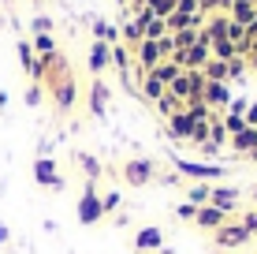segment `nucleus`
Instances as JSON below:
<instances>
[{
	"mask_svg": "<svg viewBox=\"0 0 257 254\" xmlns=\"http://www.w3.org/2000/svg\"><path fill=\"white\" fill-rule=\"evenodd\" d=\"M175 172L190 183H224V168L212 161H190V157H172Z\"/></svg>",
	"mask_w": 257,
	"mask_h": 254,
	"instance_id": "f257e3e1",
	"label": "nucleus"
},
{
	"mask_svg": "<svg viewBox=\"0 0 257 254\" xmlns=\"http://www.w3.org/2000/svg\"><path fill=\"white\" fill-rule=\"evenodd\" d=\"M75 217L82 228H93V224L104 221V209H101V191H97V183H86L82 180V198H78L75 206Z\"/></svg>",
	"mask_w": 257,
	"mask_h": 254,
	"instance_id": "f03ea898",
	"label": "nucleus"
},
{
	"mask_svg": "<svg viewBox=\"0 0 257 254\" xmlns=\"http://www.w3.org/2000/svg\"><path fill=\"white\" fill-rule=\"evenodd\" d=\"M212 239H216L220 250H238V247H246V243L253 239V232L246 228L242 221H227L220 232H212Z\"/></svg>",
	"mask_w": 257,
	"mask_h": 254,
	"instance_id": "7ed1b4c3",
	"label": "nucleus"
},
{
	"mask_svg": "<svg viewBox=\"0 0 257 254\" xmlns=\"http://www.w3.org/2000/svg\"><path fill=\"white\" fill-rule=\"evenodd\" d=\"M119 172H123V180H127L131 187H149V183L157 180V164L149 161V157H131Z\"/></svg>",
	"mask_w": 257,
	"mask_h": 254,
	"instance_id": "20e7f679",
	"label": "nucleus"
},
{
	"mask_svg": "<svg viewBox=\"0 0 257 254\" xmlns=\"http://www.w3.org/2000/svg\"><path fill=\"white\" fill-rule=\"evenodd\" d=\"M34 183H38V187H49V191L67 187L64 176L56 172V157H34Z\"/></svg>",
	"mask_w": 257,
	"mask_h": 254,
	"instance_id": "39448f33",
	"label": "nucleus"
},
{
	"mask_svg": "<svg viewBox=\"0 0 257 254\" xmlns=\"http://www.w3.org/2000/svg\"><path fill=\"white\" fill-rule=\"evenodd\" d=\"M209 206H216L220 213H227V217H235L238 213V187L231 183H212V195H209Z\"/></svg>",
	"mask_w": 257,
	"mask_h": 254,
	"instance_id": "423d86ee",
	"label": "nucleus"
},
{
	"mask_svg": "<svg viewBox=\"0 0 257 254\" xmlns=\"http://www.w3.org/2000/svg\"><path fill=\"white\" fill-rule=\"evenodd\" d=\"M201 101H205L209 109H227V105H231V90H227V82H212V78H205Z\"/></svg>",
	"mask_w": 257,
	"mask_h": 254,
	"instance_id": "0eeeda50",
	"label": "nucleus"
},
{
	"mask_svg": "<svg viewBox=\"0 0 257 254\" xmlns=\"http://www.w3.org/2000/svg\"><path fill=\"white\" fill-rule=\"evenodd\" d=\"M231 221L227 213H220L216 206H201L198 209V217H194V228H205V232H220L224 224Z\"/></svg>",
	"mask_w": 257,
	"mask_h": 254,
	"instance_id": "6e6552de",
	"label": "nucleus"
},
{
	"mask_svg": "<svg viewBox=\"0 0 257 254\" xmlns=\"http://www.w3.org/2000/svg\"><path fill=\"white\" fill-rule=\"evenodd\" d=\"M52 101H56V109H71L75 105V78L71 75L52 78Z\"/></svg>",
	"mask_w": 257,
	"mask_h": 254,
	"instance_id": "1a4fd4ad",
	"label": "nucleus"
},
{
	"mask_svg": "<svg viewBox=\"0 0 257 254\" xmlns=\"http://www.w3.org/2000/svg\"><path fill=\"white\" fill-rule=\"evenodd\" d=\"M227 142H231V153H235V157H250V153L257 150V127H242L238 135L227 138Z\"/></svg>",
	"mask_w": 257,
	"mask_h": 254,
	"instance_id": "9d476101",
	"label": "nucleus"
},
{
	"mask_svg": "<svg viewBox=\"0 0 257 254\" xmlns=\"http://www.w3.org/2000/svg\"><path fill=\"white\" fill-rule=\"evenodd\" d=\"M161 60H164V56H161V45H157V41H149V38H146V41L138 45V67H142L146 75L153 71V67L161 64Z\"/></svg>",
	"mask_w": 257,
	"mask_h": 254,
	"instance_id": "9b49d317",
	"label": "nucleus"
},
{
	"mask_svg": "<svg viewBox=\"0 0 257 254\" xmlns=\"http://www.w3.org/2000/svg\"><path fill=\"white\" fill-rule=\"evenodd\" d=\"M190 131H194V120L187 116V109H179L175 116H168V135H172V138L187 142V138H190Z\"/></svg>",
	"mask_w": 257,
	"mask_h": 254,
	"instance_id": "f8f14e48",
	"label": "nucleus"
},
{
	"mask_svg": "<svg viewBox=\"0 0 257 254\" xmlns=\"http://www.w3.org/2000/svg\"><path fill=\"white\" fill-rule=\"evenodd\" d=\"M135 247L157 254V250L164 247V232H161V228H138V232H135Z\"/></svg>",
	"mask_w": 257,
	"mask_h": 254,
	"instance_id": "ddd939ff",
	"label": "nucleus"
},
{
	"mask_svg": "<svg viewBox=\"0 0 257 254\" xmlns=\"http://www.w3.org/2000/svg\"><path fill=\"white\" fill-rule=\"evenodd\" d=\"M90 112L97 120H104V112H108V86H104L101 78L90 86Z\"/></svg>",
	"mask_w": 257,
	"mask_h": 254,
	"instance_id": "4468645a",
	"label": "nucleus"
},
{
	"mask_svg": "<svg viewBox=\"0 0 257 254\" xmlns=\"http://www.w3.org/2000/svg\"><path fill=\"white\" fill-rule=\"evenodd\" d=\"M78 168H82L86 183H97V180H101V172H104V164L97 161V157H93L90 150H78Z\"/></svg>",
	"mask_w": 257,
	"mask_h": 254,
	"instance_id": "2eb2a0df",
	"label": "nucleus"
},
{
	"mask_svg": "<svg viewBox=\"0 0 257 254\" xmlns=\"http://www.w3.org/2000/svg\"><path fill=\"white\" fill-rule=\"evenodd\" d=\"M209 195H212V183H190V187H187V202L194 209L209 206Z\"/></svg>",
	"mask_w": 257,
	"mask_h": 254,
	"instance_id": "dca6fc26",
	"label": "nucleus"
},
{
	"mask_svg": "<svg viewBox=\"0 0 257 254\" xmlns=\"http://www.w3.org/2000/svg\"><path fill=\"white\" fill-rule=\"evenodd\" d=\"M164 94H168V86L161 82V78H153V75L142 78V98H146V101H161Z\"/></svg>",
	"mask_w": 257,
	"mask_h": 254,
	"instance_id": "f3484780",
	"label": "nucleus"
},
{
	"mask_svg": "<svg viewBox=\"0 0 257 254\" xmlns=\"http://www.w3.org/2000/svg\"><path fill=\"white\" fill-rule=\"evenodd\" d=\"M108 60H112V52H108V41H97L93 45V52H90V67L97 75L104 71V67H108Z\"/></svg>",
	"mask_w": 257,
	"mask_h": 254,
	"instance_id": "a211bd4d",
	"label": "nucleus"
},
{
	"mask_svg": "<svg viewBox=\"0 0 257 254\" xmlns=\"http://www.w3.org/2000/svg\"><path fill=\"white\" fill-rule=\"evenodd\" d=\"M149 75H153V78H161L164 86H172L175 78L183 75V67H175V64H168V60H161V64H157V67H153V71H149Z\"/></svg>",
	"mask_w": 257,
	"mask_h": 254,
	"instance_id": "6ab92c4d",
	"label": "nucleus"
},
{
	"mask_svg": "<svg viewBox=\"0 0 257 254\" xmlns=\"http://www.w3.org/2000/svg\"><path fill=\"white\" fill-rule=\"evenodd\" d=\"M119 206H123V195H119V191H104V195H101V209H104V217L119 213Z\"/></svg>",
	"mask_w": 257,
	"mask_h": 254,
	"instance_id": "aec40b11",
	"label": "nucleus"
},
{
	"mask_svg": "<svg viewBox=\"0 0 257 254\" xmlns=\"http://www.w3.org/2000/svg\"><path fill=\"white\" fill-rule=\"evenodd\" d=\"M153 105H157V112H161L164 120H168V116H175V112L183 109V101H179V98H172V94H164V98H161V101H153Z\"/></svg>",
	"mask_w": 257,
	"mask_h": 254,
	"instance_id": "412c9836",
	"label": "nucleus"
},
{
	"mask_svg": "<svg viewBox=\"0 0 257 254\" xmlns=\"http://www.w3.org/2000/svg\"><path fill=\"white\" fill-rule=\"evenodd\" d=\"M220 120H224V127H227V138H231V135H238V131L246 127V116H242V112H224Z\"/></svg>",
	"mask_w": 257,
	"mask_h": 254,
	"instance_id": "4be33fe9",
	"label": "nucleus"
},
{
	"mask_svg": "<svg viewBox=\"0 0 257 254\" xmlns=\"http://www.w3.org/2000/svg\"><path fill=\"white\" fill-rule=\"evenodd\" d=\"M34 49H38V56H56V41H52L49 34H38V38H34Z\"/></svg>",
	"mask_w": 257,
	"mask_h": 254,
	"instance_id": "5701e85b",
	"label": "nucleus"
},
{
	"mask_svg": "<svg viewBox=\"0 0 257 254\" xmlns=\"http://www.w3.org/2000/svg\"><path fill=\"white\" fill-rule=\"evenodd\" d=\"M19 64L26 71H34V64H38V56H34V45L30 41H19Z\"/></svg>",
	"mask_w": 257,
	"mask_h": 254,
	"instance_id": "b1692460",
	"label": "nucleus"
},
{
	"mask_svg": "<svg viewBox=\"0 0 257 254\" xmlns=\"http://www.w3.org/2000/svg\"><path fill=\"white\" fill-rule=\"evenodd\" d=\"M187 142H194V146L209 142V120H205V124H194V131H190V138H187Z\"/></svg>",
	"mask_w": 257,
	"mask_h": 254,
	"instance_id": "393cba45",
	"label": "nucleus"
},
{
	"mask_svg": "<svg viewBox=\"0 0 257 254\" xmlns=\"http://www.w3.org/2000/svg\"><path fill=\"white\" fill-rule=\"evenodd\" d=\"M198 150H201V157H198V161H212V164H216V157H220V146H212V142H201Z\"/></svg>",
	"mask_w": 257,
	"mask_h": 254,
	"instance_id": "a878e982",
	"label": "nucleus"
},
{
	"mask_svg": "<svg viewBox=\"0 0 257 254\" xmlns=\"http://www.w3.org/2000/svg\"><path fill=\"white\" fill-rule=\"evenodd\" d=\"M175 217H179V221H194V217H198V209H194L190 202H179V206H175Z\"/></svg>",
	"mask_w": 257,
	"mask_h": 254,
	"instance_id": "bb28decb",
	"label": "nucleus"
},
{
	"mask_svg": "<svg viewBox=\"0 0 257 254\" xmlns=\"http://www.w3.org/2000/svg\"><path fill=\"white\" fill-rule=\"evenodd\" d=\"M112 60H116V64H119V71L127 75V64H131V60H127V49H119V45H116V49H112Z\"/></svg>",
	"mask_w": 257,
	"mask_h": 254,
	"instance_id": "cd10ccee",
	"label": "nucleus"
},
{
	"mask_svg": "<svg viewBox=\"0 0 257 254\" xmlns=\"http://www.w3.org/2000/svg\"><path fill=\"white\" fill-rule=\"evenodd\" d=\"M242 116H246V127H257V101L246 105V112H242Z\"/></svg>",
	"mask_w": 257,
	"mask_h": 254,
	"instance_id": "c85d7f7f",
	"label": "nucleus"
},
{
	"mask_svg": "<svg viewBox=\"0 0 257 254\" xmlns=\"http://www.w3.org/2000/svg\"><path fill=\"white\" fill-rule=\"evenodd\" d=\"M26 105H41V86H30V90H26Z\"/></svg>",
	"mask_w": 257,
	"mask_h": 254,
	"instance_id": "c756f323",
	"label": "nucleus"
},
{
	"mask_svg": "<svg viewBox=\"0 0 257 254\" xmlns=\"http://www.w3.org/2000/svg\"><path fill=\"white\" fill-rule=\"evenodd\" d=\"M49 19H45V15H38V19H34V30H38V34H49Z\"/></svg>",
	"mask_w": 257,
	"mask_h": 254,
	"instance_id": "7c9ffc66",
	"label": "nucleus"
},
{
	"mask_svg": "<svg viewBox=\"0 0 257 254\" xmlns=\"http://www.w3.org/2000/svg\"><path fill=\"white\" fill-rule=\"evenodd\" d=\"M38 157H52V142L45 138V142H38Z\"/></svg>",
	"mask_w": 257,
	"mask_h": 254,
	"instance_id": "2f4dec72",
	"label": "nucleus"
},
{
	"mask_svg": "<svg viewBox=\"0 0 257 254\" xmlns=\"http://www.w3.org/2000/svg\"><path fill=\"white\" fill-rule=\"evenodd\" d=\"M4 243H8V224L0 221V247H4Z\"/></svg>",
	"mask_w": 257,
	"mask_h": 254,
	"instance_id": "473e14b6",
	"label": "nucleus"
},
{
	"mask_svg": "<svg viewBox=\"0 0 257 254\" xmlns=\"http://www.w3.org/2000/svg\"><path fill=\"white\" fill-rule=\"evenodd\" d=\"M246 161H257V150H253V153H250V157H246Z\"/></svg>",
	"mask_w": 257,
	"mask_h": 254,
	"instance_id": "72a5a7b5",
	"label": "nucleus"
},
{
	"mask_svg": "<svg viewBox=\"0 0 257 254\" xmlns=\"http://www.w3.org/2000/svg\"><path fill=\"white\" fill-rule=\"evenodd\" d=\"M253 202H257V187H253Z\"/></svg>",
	"mask_w": 257,
	"mask_h": 254,
	"instance_id": "f704fd0d",
	"label": "nucleus"
}]
</instances>
